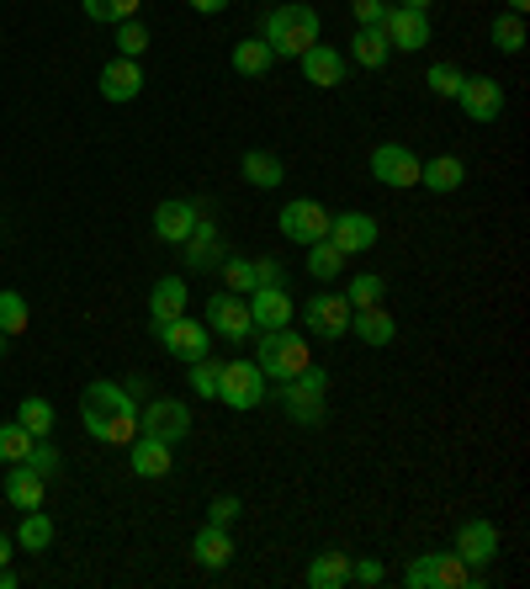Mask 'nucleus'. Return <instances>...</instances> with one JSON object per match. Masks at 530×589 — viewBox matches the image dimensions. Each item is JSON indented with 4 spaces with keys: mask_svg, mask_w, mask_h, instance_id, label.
<instances>
[{
    "mask_svg": "<svg viewBox=\"0 0 530 589\" xmlns=\"http://www.w3.org/2000/svg\"><path fill=\"white\" fill-rule=\"evenodd\" d=\"M265 49L287 53V59H297V53H308L318 43V11L314 6H303V0H282V6H271L265 11V27H261Z\"/></svg>",
    "mask_w": 530,
    "mask_h": 589,
    "instance_id": "1",
    "label": "nucleus"
},
{
    "mask_svg": "<svg viewBox=\"0 0 530 589\" xmlns=\"http://www.w3.org/2000/svg\"><path fill=\"white\" fill-rule=\"evenodd\" d=\"M255 335H261L255 341V367L265 372V383H287L303 367H314V345L303 335H292V324L287 329H255Z\"/></svg>",
    "mask_w": 530,
    "mask_h": 589,
    "instance_id": "2",
    "label": "nucleus"
},
{
    "mask_svg": "<svg viewBox=\"0 0 530 589\" xmlns=\"http://www.w3.org/2000/svg\"><path fill=\"white\" fill-rule=\"evenodd\" d=\"M324 393H329V372L324 367H303L297 377L276 383V398L297 425H318L324 419Z\"/></svg>",
    "mask_w": 530,
    "mask_h": 589,
    "instance_id": "3",
    "label": "nucleus"
},
{
    "mask_svg": "<svg viewBox=\"0 0 530 589\" xmlns=\"http://www.w3.org/2000/svg\"><path fill=\"white\" fill-rule=\"evenodd\" d=\"M265 398H271V383H265V372L255 362H223L217 372V404H228V409H261Z\"/></svg>",
    "mask_w": 530,
    "mask_h": 589,
    "instance_id": "4",
    "label": "nucleus"
},
{
    "mask_svg": "<svg viewBox=\"0 0 530 589\" xmlns=\"http://www.w3.org/2000/svg\"><path fill=\"white\" fill-rule=\"evenodd\" d=\"M404 585L409 589H461L467 585V563L457 552H425L404 568Z\"/></svg>",
    "mask_w": 530,
    "mask_h": 589,
    "instance_id": "5",
    "label": "nucleus"
},
{
    "mask_svg": "<svg viewBox=\"0 0 530 589\" xmlns=\"http://www.w3.org/2000/svg\"><path fill=\"white\" fill-rule=\"evenodd\" d=\"M276 229L287 234L292 245H314V240L329 234V207L314 202V196H297V202H287V207L276 213Z\"/></svg>",
    "mask_w": 530,
    "mask_h": 589,
    "instance_id": "6",
    "label": "nucleus"
},
{
    "mask_svg": "<svg viewBox=\"0 0 530 589\" xmlns=\"http://www.w3.org/2000/svg\"><path fill=\"white\" fill-rule=\"evenodd\" d=\"M139 430H144V436H160V441H170V446H181L192 436V409H186L181 398H154V404L139 409Z\"/></svg>",
    "mask_w": 530,
    "mask_h": 589,
    "instance_id": "7",
    "label": "nucleus"
},
{
    "mask_svg": "<svg viewBox=\"0 0 530 589\" xmlns=\"http://www.w3.org/2000/svg\"><path fill=\"white\" fill-rule=\"evenodd\" d=\"M223 255H228V250H223V234H217V223L202 213V219H196V229L181 240V271H192V276L217 271V266H223Z\"/></svg>",
    "mask_w": 530,
    "mask_h": 589,
    "instance_id": "8",
    "label": "nucleus"
},
{
    "mask_svg": "<svg viewBox=\"0 0 530 589\" xmlns=\"http://www.w3.org/2000/svg\"><path fill=\"white\" fill-rule=\"evenodd\" d=\"M329 245L350 261V255H366V250L377 245V219L371 213H329V234H324Z\"/></svg>",
    "mask_w": 530,
    "mask_h": 589,
    "instance_id": "9",
    "label": "nucleus"
},
{
    "mask_svg": "<svg viewBox=\"0 0 530 589\" xmlns=\"http://www.w3.org/2000/svg\"><path fill=\"white\" fill-rule=\"evenodd\" d=\"M383 32H387V49H404V53L430 49V17L409 11V6H393L383 17Z\"/></svg>",
    "mask_w": 530,
    "mask_h": 589,
    "instance_id": "10",
    "label": "nucleus"
},
{
    "mask_svg": "<svg viewBox=\"0 0 530 589\" xmlns=\"http://www.w3.org/2000/svg\"><path fill=\"white\" fill-rule=\"evenodd\" d=\"M371 175L393 192H404V186H419V160L404 144H377L371 149Z\"/></svg>",
    "mask_w": 530,
    "mask_h": 589,
    "instance_id": "11",
    "label": "nucleus"
},
{
    "mask_svg": "<svg viewBox=\"0 0 530 589\" xmlns=\"http://www.w3.org/2000/svg\"><path fill=\"white\" fill-rule=\"evenodd\" d=\"M457 101L472 123H499V112H504V91H499V80H488V74H467Z\"/></svg>",
    "mask_w": 530,
    "mask_h": 589,
    "instance_id": "12",
    "label": "nucleus"
},
{
    "mask_svg": "<svg viewBox=\"0 0 530 589\" xmlns=\"http://www.w3.org/2000/svg\"><path fill=\"white\" fill-rule=\"evenodd\" d=\"M207 329L223 335V341H244V335H255V324H249V303H244L239 293L207 297Z\"/></svg>",
    "mask_w": 530,
    "mask_h": 589,
    "instance_id": "13",
    "label": "nucleus"
},
{
    "mask_svg": "<svg viewBox=\"0 0 530 589\" xmlns=\"http://www.w3.org/2000/svg\"><path fill=\"white\" fill-rule=\"evenodd\" d=\"M303 324H308V335H318V341L345 335V329H350V303H345V293H318L314 303L303 308Z\"/></svg>",
    "mask_w": 530,
    "mask_h": 589,
    "instance_id": "14",
    "label": "nucleus"
},
{
    "mask_svg": "<svg viewBox=\"0 0 530 589\" xmlns=\"http://www.w3.org/2000/svg\"><path fill=\"white\" fill-rule=\"evenodd\" d=\"M196 219H202V202L170 196V202L154 207V240H160V245H181V240L196 229Z\"/></svg>",
    "mask_w": 530,
    "mask_h": 589,
    "instance_id": "15",
    "label": "nucleus"
},
{
    "mask_svg": "<svg viewBox=\"0 0 530 589\" xmlns=\"http://www.w3.org/2000/svg\"><path fill=\"white\" fill-rule=\"evenodd\" d=\"M154 335H160V341H165V351L170 356H175V362H202V356H207V324L202 319H186V314H181V319H170L165 329H154Z\"/></svg>",
    "mask_w": 530,
    "mask_h": 589,
    "instance_id": "16",
    "label": "nucleus"
},
{
    "mask_svg": "<svg viewBox=\"0 0 530 589\" xmlns=\"http://www.w3.org/2000/svg\"><path fill=\"white\" fill-rule=\"evenodd\" d=\"M244 303H249V324H255V329H287L292 314H297V303H292L287 287H255Z\"/></svg>",
    "mask_w": 530,
    "mask_h": 589,
    "instance_id": "17",
    "label": "nucleus"
},
{
    "mask_svg": "<svg viewBox=\"0 0 530 589\" xmlns=\"http://www.w3.org/2000/svg\"><path fill=\"white\" fill-rule=\"evenodd\" d=\"M457 558L467 568H488L499 558V526L493 520H467L457 531Z\"/></svg>",
    "mask_w": 530,
    "mask_h": 589,
    "instance_id": "18",
    "label": "nucleus"
},
{
    "mask_svg": "<svg viewBox=\"0 0 530 589\" xmlns=\"http://www.w3.org/2000/svg\"><path fill=\"white\" fill-rule=\"evenodd\" d=\"M297 64H303V80L318 85V91H335L345 85V53L329 49V43H314L308 53H297Z\"/></svg>",
    "mask_w": 530,
    "mask_h": 589,
    "instance_id": "19",
    "label": "nucleus"
},
{
    "mask_svg": "<svg viewBox=\"0 0 530 589\" xmlns=\"http://www.w3.org/2000/svg\"><path fill=\"white\" fill-rule=\"evenodd\" d=\"M96 91L106 101H133L139 91H144V70H139V59H106L101 64V80H96Z\"/></svg>",
    "mask_w": 530,
    "mask_h": 589,
    "instance_id": "20",
    "label": "nucleus"
},
{
    "mask_svg": "<svg viewBox=\"0 0 530 589\" xmlns=\"http://www.w3.org/2000/svg\"><path fill=\"white\" fill-rule=\"evenodd\" d=\"M181 314H186V276H160L149 293V329H165Z\"/></svg>",
    "mask_w": 530,
    "mask_h": 589,
    "instance_id": "21",
    "label": "nucleus"
},
{
    "mask_svg": "<svg viewBox=\"0 0 530 589\" xmlns=\"http://www.w3.org/2000/svg\"><path fill=\"white\" fill-rule=\"evenodd\" d=\"M192 558L207 568V573H217V568L234 563V537H228V526L207 520V526H202V531L192 537Z\"/></svg>",
    "mask_w": 530,
    "mask_h": 589,
    "instance_id": "22",
    "label": "nucleus"
},
{
    "mask_svg": "<svg viewBox=\"0 0 530 589\" xmlns=\"http://www.w3.org/2000/svg\"><path fill=\"white\" fill-rule=\"evenodd\" d=\"M170 451H175L170 441H160V436H144V430H139V436L128 441V467H133L139 478H165V473H170Z\"/></svg>",
    "mask_w": 530,
    "mask_h": 589,
    "instance_id": "23",
    "label": "nucleus"
},
{
    "mask_svg": "<svg viewBox=\"0 0 530 589\" xmlns=\"http://www.w3.org/2000/svg\"><path fill=\"white\" fill-rule=\"evenodd\" d=\"M80 425H85V436L101 446H128L139 436V419H118V415H101L91 404H80Z\"/></svg>",
    "mask_w": 530,
    "mask_h": 589,
    "instance_id": "24",
    "label": "nucleus"
},
{
    "mask_svg": "<svg viewBox=\"0 0 530 589\" xmlns=\"http://www.w3.org/2000/svg\"><path fill=\"white\" fill-rule=\"evenodd\" d=\"M350 335L366 345H393L398 341V319L387 314L383 303H371V308H350Z\"/></svg>",
    "mask_w": 530,
    "mask_h": 589,
    "instance_id": "25",
    "label": "nucleus"
},
{
    "mask_svg": "<svg viewBox=\"0 0 530 589\" xmlns=\"http://www.w3.org/2000/svg\"><path fill=\"white\" fill-rule=\"evenodd\" d=\"M80 404H91L101 415H118V419H139V398L128 393V383H91L80 393Z\"/></svg>",
    "mask_w": 530,
    "mask_h": 589,
    "instance_id": "26",
    "label": "nucleus"
},
{
    "mask_svg": "<svg viewBox=\"0 0 530 589\" xmlns=\"http://www.w3.org/2000/svg\"><path fill=\"white\" fill-rule=\"evenodd\" d=\"M467 181V165L457 154H435V160H419V186H430L435 196H451Z\"/></svg>",
    "mask_w": 530,
    "mask_h": 589,
    "instance_id": "27",
    "label": "nucleus"
},
{
    "mask_svg": "<svg viewBox=\"0 0 530 589\" xmlns=\"http://www.w3.org/2000/svg\"><path fill=\"white\" fill-rule=\"evenodd\" d=\"M244 181H249L255 192H276V186L287 181L282 154H271V149H244Z\"/></svg>",
    "mask_w": 530,
    "mask_h": 589,
    "instance_id": "28",
    "label": "nucleus"
},
{
    "mask_svg": "<svg viewBox=\"0 0 530 589\" xmlns=\"http://www.w3.org/2000/svg\"><path fill=\"white\" fill-rule=\"evenodd\" d=\"M43 489H49V484H43L32 467L11 463V473H6V499H11L17 510H38V505H43Z\"/></svg>",
    "mask_w": 530,
    "mask_h": 589,
    "instance_id": "29",
    "label": "nucleus"
},
{
    "mask_svg": "<svg viewBox=\"0 0 530 589\" xmlns=\"http://www.w3.org/2000/svg\"><path fill=\"white\" fill-rule=\"evenodd\" d=\"M228 64H234V74H244V80H261V74L276 64V53L265 49V38H239L234 53H228Z\"/></svg>",
    "mask_w": 530,
    "mask_h": 589,
    "instance_id": "30",
    "label": "nucleus"
},
{
    "mask_svg": "<svg viewBox=\"0 0 530 589\" xmlns=\"http://www.w3.org/2000/svg\"><path fill=\"white\" fill-rule=\"evenodd\" d=\"M303 579H308V589H345L350 585V558L345 552H318Z\"/></svg>",
    "mask_w": 530,
    "mask_h": 589,
    "instance_id": "31",
    "label": "nucleus"
},
{
    "mask_svg": "<svg viewBox=\"0 0 530 589\" xmlns=\"http://www.w3.org/2000/svg\"><path fill=\"white\" fill-rule=\"evenodd\" d=\"M387 32L383 27H356V38H350V59L361 64V70H383L387 64Z\"/></svg>",
    "mask_w": 530,
    "mask_h": 589,
    "instance_id": "32",
    "label": "nucleus"
},
{
    "mask_svg": "<svg viewBox=\"0 0 530 589\" xmlns=\"http://www.w3.org/2000/svg\"><path fill=\"white\" fill-rule=\"evenodd\" d=\"M17 547H22V552H49V547H53V520L43 516V505H38V510H22Z\"/></svg>",
    "mask_w": 530,
    "mask_h": 589,
    "instance_id": "33",
    "label": "nucleus"
},
{
    "mask_svg": "<svg viewBox=\"0 0 530 589\" xmlns=\"http://www.w3.org/2000/svg\"><path fill=\"white\" fill-rule=\"evenodd\" d=\"M308 276H314V282H339V276H345V255H339L329 240H314V245H308Z\"/></svg>",
    "mask_w": 530,
    "mask_h": 589,
    "instance_id": "34",
    "label": "nucleus"
},
{
    "mask_svg": "<svg viewBox=\"0 0 530 589\" xmlns=\"http://www.w3.org/2000/svg\"><path fill=\"white\" fill-rule=\"evenodd\" d=\"M32 441H38V436L27 430L22 419H6V425H0V463H6V467H11V463H27Z\"/></svg>",
    "mask_w": 530,
    "mask_h": 589,
    "instance_id": "35",
    "label": "nucleus"
},
{
    "mask_svg": "<svg viewBox=\"0 0 530 589\" xmlns=\"http://www.w3.org/2000/svg\"><path fill=\"white\" fill-rule=\"evenodd\" d=\"M27 324H32V308H27V297L6 287V293H0V335H11V341H17V335H27Z\"/></svg>",
    "mask_w": 530,
    "mask_h": 589,
    "instance_id": "36",
    "label": "nucleus"
},
{
    "mask_svg": "<svg viewBox=\"0 0 530 589\" xmlns=\"http://www.w3.org/2000/svg\"><path fill=\"white\" fill-rule=\"evenodd\" d=\"M488 32H493V49H499V53H520V49H526V17H514V11H499Z\"/></svg>",
    "mask_w": 530,
    "mask_h": 589,
    "instance_id": "37",
    "label": "nucleus"
},
{
    "mask_svg": "<svg viewBox=\"0 0 530 589\" xmlns=\"http://www.w3.org/2000/svg\"><path fill=\"white\" fill-rule=\"evenodd\" d=\"M387 282L377 276V271H361V276H350V287H345V303L350 308H371V303H383Z\"/></svg>",
    "mask_w": 530,
    "mask_h": 589,
    "instance_id": "38",
    "label": "nucleus"
},
{
    "mask_svg": "<svg viewBox=\"0 0 530 589\" xmlns=\"http://www.w3.org/2000/svg\"><path fill=\"white\" fill-rule=\"evenodd\" d=\"M80 6H85V17H91V22H128V17H139V6H144V0H80Z\"/></svg>",
    "mask_w": 530,
    "mask_h": 589,
    "instance_id": "39",
    "label": "nucleus"
},
{
    "mask_svg": "<svg viewBox=\"0 0 530 589\" xmlns=\"http://www.w3.org/2000/svg\"><path fill=\"white\" fill-rule=\"evenodd\" d=\"M217 271H223V287H228V293H239V297L255 293V266H249L244 255H223Z\"/></svg>",
    "mask_w": 530,
    "mask_h": 589,
    "instance_id": "40",
    "label": "nucleus"
},
{
    "mask_svg": "<svg viewBox=\"0 0 530 589\" xmlns=\"http://www.w3.org/2000/svg\"><path fill=\"white\" fill-rule=\"evenodd\" d=\"M17 419H22L32 436H49L53 430V404L49 398H22V404H17Z\"/></svg>",
    "mask_w": 530,
    "mask_h": 589,
    "instance_id": "41",
    "label": "nucleus"
},
{
    "mask_svg": "<svg viewBox=\"0 0 530 589\" xmlns=\"http://www.w3.org/2000/svg\"><path fill=\"white\" fill-rule=\"evenodd\" d=\"M27 467H32V473H38L43 484H53V478L64 473V457H59V451H53V446L38 436V441H32V451H27Z\"/></svg>",
    "mask_w": 530,
    "mask_h": 589,
    "instance_id": "42",
    "label": "nucleus"
},
{
    "mask_svg": "<svg viewBox=\"0 0 530 589\" xmlns=\"http://www.w3.org/2000/svg\"><path fill=\"white\" fill-rule=\"evenodd\" d=\"M186 383H192L196 398H217V372H223V362H213V356H202V362H186Z\"/></svg>",
    "mask_w": 530,
    "mask_h": 589,
    "instance_id": "43",
    "label": "nucleus"
},
{
    "mask_svg": "<svg viewBox=\"0 0 530 589\" xmlns=\"http://www.w3.org/2000/svg\"><path fill=\"white\" fill-rule=\"evenodd\" d=\"M461 80H467V74H461L457 64H430V70H425V85H430V91H435L440 101H457Z\"/></svg>",
    "mask_w": 530,
    "mask_h": 589,
    "instance_id": "44",
    "label": "nucleus"
},
{
    "mask_svg": "<svg viewBox=\"0 0 530 589\" xmlns=\"http://www.w3.org/2000/svg\"><path fill=\"white\" fill-rule=\"evenodd\" d=\"M144 49H149V27L139 22V17L118 22V53H122V59H139Z\"/></svg>",
    "mask_w": 530,
    "mask_h": 589,
    "instance_id": "45",
    "label": "nucleus"
},
{
    "mask_svg": "<svg viewBox=\"0 0 530 589\" xmlns=\"http://www.w3.org/2000/svg\"><path fill=\"white\" fill-rule=\"evenodd\" d=\"M350 11H356V27H383V17L393 6L387 0H350Z\"/></svg>",
    "mask_w": 530,
    "mask_h": 589,
    "instance_id": "46",
    "label": "nucleus"
},
{
    "mask_svg": "<svg viewBox=\"0 0 530 589\" xmlns=\"http://www.w3.org/2000/svg\"><path fill=\"white\" fill-rule=\"evenodd\" d=\"M239 499H234V494H217L213 505H207V520H217V526H234V520H239Z\"/></svg>",
    "mask_w": 530,
    "mask_h": 589,
    "instance_id": "47",
    "label": "nucleus"
},
{
    "mask_svg": "<svg viewBox=\"0 0 530 589\" xmlns=\"http://www.w3.org/2000/svg\"><path fill=\"white\" fill-rule=\"evenodd\" d=\"M255 266V287H282V261L276 255H261V261H249Z\"/></svg>",
    "mask_w": 530,
    "mask_h": 589,
    "instance_id": "48",
    "label": "nucleus"
},
{
    "mask_svg": "<svg viewBox=\"0 0 530 589\" xmlns=\"http://www.w3.org/2000/svg\"><path fill=\"white\" fill-rule=\"evenodd\" d=\"M383 573H387V568L377 563V558H366V563H350V585H366V589H371V585H383Z\"/></svg>",
    "mask_w": 530,
    "mask_h": 589,
    "instance_id": "49",
    "label": "nucleus"
},
{
    "mask_svg": "<svg viewBox=\"0 0 530 589\" xmlns=\"http://www.w3.org/2000/svg\"><path fill=\"white\" fill-rule=\"evenodd\" d=\"M192 11H202V17H223L228 11V0H186Z\"/></svg>",
    "mask_w": 530,
    "mask_h": 589,
    "instance_id": "50",
    "label": "nucleus"
},
{
    "mask_svg": "<svg viewBox=\"0 0 530 589\" xmlns=\"http://www.w3.org/2000/svg\"><path fill=\"white\" fill-rule=\"evenodd\" d=\"M17 585H22V573H17V568L6 563V568H0V589H17Z\"/></svg>",
    "mask_w": 530,
    "mask_h": 589,
    "instance_id": "51",
    "label": "nucleus"
},
{
    "mask_svg": "<svg viewBox=\"0 0 530 589\" xmlns=\"http://www.w3.org/2000/svg\"><path fill=\"white\" fill-rule=\"evenodd\" d=\"M11 547H17V537H6V531H0V568L11 563Z\"/></svg>",
    "mask_w": 530,
    "mask_h": 589,
    "instance_id": "52",
    "label": "nucleus"
},
{
    "mask_svg": "<svg viewBox=\"0 0 530 589\" xmlns=\"http://www.w3.org/2000/svg\"><path fill=\"white\" fill-rule=\"evenodd\" d=\"M504 6L514 11V17H526V11H530V0H504Z\"/></svg>",
    "mask_w": 530,
    "mask_h": 589,
    "instance_id": "53",
    "label": "nucleus"
},
{
    "mask_svg": "<svg viewBox=\"0 0 530 589\" xmlns=\"http://www.w3.org/2000/svg\"><path fill=\"white\" fill-rule=\"evenodd\" d=\"M398 6H409V11H430V0H398Z\"/></svg>",
    "mask_w": 530,
    "mask_h": 589,
    "instance_id": "54",
    "label": "nucleus"
},
{
    "mask_svg": "<svg viewBox=\"0 0 530 589\" xmlns=\"http://www.w3.org/2000/svg\"><path fill=\"white\" fill-rule=\"evenodd\" d=\"M6 351H11V335H0V356H6Z\"/></svg>",
    "mask_w": 530,
    "mask_h": 589,
    "instance_id": "55",
    "label": "nucleus"
}]
</instances>
